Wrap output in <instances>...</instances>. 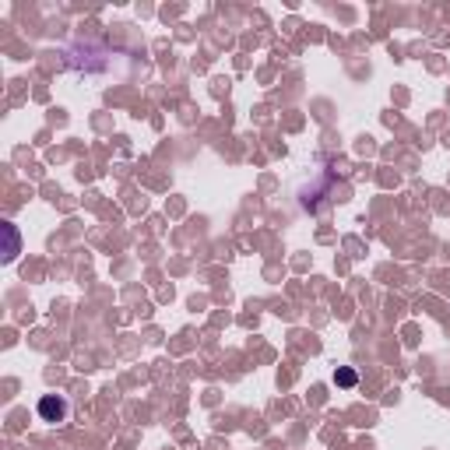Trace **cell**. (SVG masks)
<instances>
[{"mask_svg":"<svg viewBox=\"0 0 450 450\" xmlns=\"http://www.w3.org/2000/svg\"><path fill=\"white\" fill-rule=\"evenodd\" d=\"M67 412H70L67 398H60V394H46V398H39V419H43V422H63V419H67Z\"/></svg>","mask_w":450,"mask_h":450,"instance_id":"1","label":"cell"},{"mask_svg":"<svg viewBox=\"0 0 450 450\" xmlns=\"http://www.w3.org/2000/svg\"><path fill=\"white\" fill-rule=\"evenodd\" d=\"M355 380H359V377H355V370H348V366H341V370L334 373V384H338V387H355Z\"/></svg>","mask_w":450,"mask_h":450,"instance_id":"3","label":"cell"},{"mask_svg":"<svg viewBox=\"0 0 450 450\" xmlns=\"http://www.w3.org/2000/svg\"><path fill=\"white\" fill-rule=\"evenodd\" d=\"M4 236H8V250H4V264H11V260L18 257V246H22V239H18V229H15L11 222H4Z\"/></svg>","mask_w":450,"mask_h":450,"instance_id":"2","label":"cell"}]
</instances>
